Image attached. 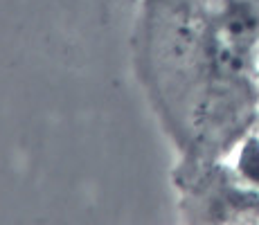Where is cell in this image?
Instances as JSON below:
<instances>
[{
  "instance_id": "1",
  "label": "cell",
  "mask_w": 259,
  "mask_h": 225,
  "mask_svg": "<svg viewBox=\"0 0 259 225\" xmlns=\"http://www.w3.org/2000/svg\"><path fill=\"white\" fill-rule=\"evenodd\" d=\"M250 36H255V21L248 14L235 12L226 18L219 32V54L221 61L228 66H239L243 59V52L250 45Z\"/></svg>"
},
{
  "instance_id": "2",
  "label": "cell",
  "mask_w": 259,
  "mask_h": 225,
  "mask_svg": "<svg viewBox=\"0 0 259 225\" xmlns=\"http://www.w3.org/2000/svg\"><path fill=\"white\" fill-rule=\"evenodd\" d=\"M239 169H241L243 178L259 187V140H248L246 147L241 149Z\"/></svg>"
}]
</instances>
